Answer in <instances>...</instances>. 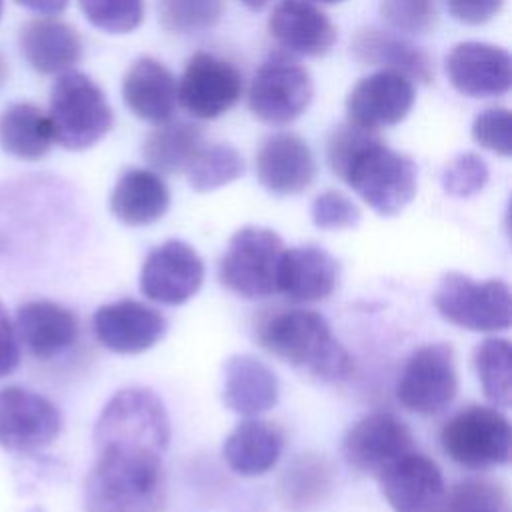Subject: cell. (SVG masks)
<instances>
[{"label": "cell", "instance_id": "obj_15", "mask_svg": "<svg viewBox=\"0 0 512 512\" xmlns=\"http://www.w3.org/2000/svg\"><path fill=\"white\" fill-rule=\"evenodd\" d=\"M394 512H438L446 484L438 464L414 448L374 474Z\"/></svg>", "mask_w": 512, "mask_h": 512}, {"label": "cell", "instance_id": "obj_26", "mask_svg": "<svg viewBox=\"0 0 512 512\" xmlns=\"http://www.w3.org/2000/svg\"><path fill=\"white\" fill-rule=\"evenodd\" d=\"M356 62L378 70H394L412 82L430 84L434 80L432 58L420 46L380 28H360L350 44Z\"/></svg>", "mask_w": 512, "mask_h": 512}, {"label": "cell", "instance_id": "obj_27", "mask_svg": "<svg viewBox=\"0 0 512 512\" xmlns=\"http://www.w3.org/2000/svg\"><path fill=\"white\" fill-rule=\"evenodd\" d=\"M280 394L276 374L250 354H234L222 372V400L228 410L256 418L276 406Z\"/></svg>", "mask_w": 512, "mask_h": 512}, {"label": "cell", "instance_id": "obj_23", "mask_svg": "<svg viewBox=\"0 0 512 512\" xmlns=\"http://www.w3.org/2000/svg\"><path fill=\"white\" fill-rule=\"evenodd\" d=\"M18 44L26 64L46 76H60L74 70L84 48L78 30L56 16L28 20L20 30Z\"/></svg>", "mask_w": 512, "mask_h": 512}, {"label": "cell", "instance_id": "obj_1", "mask_svg": "<svg viewBox=\"0 0 512 512\" xmlns=\"http://www.w3.org/2000/svg\"><path fill=\"white\" fill-rule=\"evenodd\" d=\"M326 160L330 170L380 216L400 214L416 196L414 160L390 148L374 130L348 120L338 124L328 136Z\"/></svg>", "mask_w": 512, "mask_h": 512}, {"label": "cell", "instance_id": "obj_28", "mask_svg": "<svg viewBox=\"0 0 512 512\" xmlns=\"http://www.w3.org/2000/svg\"><path fill=\"white\" fill-rule=\"evenodd\" d=\"M108 206L118 222L126 226H148L168 212L170 190L158 172L128 168L118 176Z\"/></svg>", "mask_w": 512, "mask_h": 512}, {"label": "cell", "instance_id": "obj_30", "mask_svg": "<svg viewBox=\"0 0 512 512\" xmlns=\"http://www.w3.org/2000/svg\"><path fill=\"white\" fill-rule=\"evenodd\" d=\"M54 146L46 112L32 102H14L0 114V148L20 160H40Z\"/></svg>", "mask_w": 512, "mask_h": 512}, {"label": "cell", "instance_id": "obj_19", "mask_svg": "<svg viewBox=\"0 0 512 512\" xmlns=\"http://www.w3.org/2000/svg\"><path fill=\"white\" fill-rule=\"evenodd\" d=\"M412 448L414 438L410 428L388 412L362 416L348 428L342 440L344 460L354 470L372 474Z\"/></svg>", "mask_w": 512, "mask_h": 512}, {"label": "cell", "instance_id": "obj_25", "mask_svg": "<svg viewBox=\"0 0 512 512\" xmlns=\"http://www.w3.org/2000/svg\"><path fill=\"white\" fill-rule=\"evenodd\" d=\"M122 98L134 116L158 126L176 112L178 82L160 60L142 56L122 78Z\"/></svg>", "mask_w": 512, "mask_h": 512}, {"label": "cell", "instance_id": "obj_21", "mask_svg": "<svg viewBox=\"0 0 512 512\" xmlns=\"http://www.w3.org/2000/svg\"><path fill=\"white\" fill-rule=\"evenodd\" d=\"M268 32L284 52L306 58L328 54L338 38L332 20L308 0H280L268 18Z\"/></svg>", "mask_w": 512, "mask_h": 512}, {"label": "cell", "instance_id": "obj_24", "mask_svg": "<svg viewBox=\"0 0 512 512\" xmlns=\"http://www.w3.org/2000/svg\"><path fill=\"white\" fill-rule=\"evenodd\" d=\"M338 284V262L320 246L284 248L276 268V292L292 302H318Z\"/></svg>", "mask_w": 512, "mask_h": 512}, {"label": "cell", "instance_id": "obj_41", "mask_svg": "<svg viewBox=\"0 0 512 512\" xmlns=\"http://www.w3.org/2000/svg\"><path fill=\"white\" fill-rule=\"evenodd\" d=\"M310 218L320 230H346L358 226L360 208L340 190H324L312 200Z\"/></svg>", "mask_w": 512, "mask_h": 512}, {"label": "cell", "instance_id": "obj_37", "mask_svg": "<svg viewBox=\"0 0 512 512\" xmlns=\"http://www.w3.org/2000/svg\"><path fill=\"white\" fill-rule=\"evenodd\" d=\"M78 6L92 26L108 34H128L144 18V0H78Z\"/></svg>", "mask_w": 512, "mask_h": 512}, {"label": "cell", "instance_id": "obj_29", "mask_svg": "<svg viewBox=\"0 0 512 512\" xmlns=\"http://www.w3.org/2000/svg\"><path fill=\"white\" fill-rule=\"evenodd\" d=\"M282 446V432L256 416L246 418L228 434L222 454L232 472L240 476H262L276 466Z\"/></svg>", "mask_w": 512, "mask_h": 512}, {"label": "cell", "instance_id": "obj_35", "mask_svg": "<svg viewBox=\"0 0 512 512\" xmlns=\"http://www.w3.org/2000/svg\"><path fill=\"white\" fill-rule=\"evenodd\" d=\"M224 0H158V22L172 34H200L224 14Z\"/></svg>", "mask_w": 512, "mask_h": 512}, {"label": "cell", "instance_id": "obj_12", "mask_svg": "<svg viewBox=\"0 0 512 512\" xmlns=\"http://www.w3.org/2000/svg\"><path fill=\"white\" fill-rule=\"evenodd\" d=\"M62 430V414L46 396L22 388H0V446L32 454L50 446Z\"/></svg>", "mask_w": 512, "mask_h": 512}, {"label": "cell", "instance_id": "obj_38", "mask_svg": "<svg viewBox=\"0 0 512 512\" xmlns=\"http://www.w3.org/2000/svg\"><path fill=\"white\" fill-rule=\"evenodd\" d=\"M490 178L488 164L476 152L456 154L440 174L442 190L454 198H470L478 194Z\"/></svg>", "mask_w": 512, "mask_h": 512}, {"label": "cell", "instance_id": "obj_22", "mask_svg": "<svg viewBox=\"0 0 512 512\" xmlns=\"http://www.w3.org/2000/svg\"><path fill=\"white\" fill-rule=\"evenodd\" d=\"M18 342L38 360H50L68 350L80 332L78 318L52 300H28L14 316Z\"/></svg>", "mask_w": 512, "mask_h": 512}, {"label": "cell", "instance_id": "obj_7", "mask_svg": "<svg viewBox=\"0 0 512 512\" xmlns=\"http://www.w3.org/2000/svg\"><path fill=\"white\" fill-rule=\"evenodd\" d=\"M440 446L452 462L470 470L508 464L512 450L510 422L494 406H466L442 426Z\"/></svg>", "mask_w": 512, "mask_h": 512}, {"label": "cell", "instance_id": "obj_13", "mask_svg": "<svg viewBox=\"0 0 512 512\" xmlns=\"http://www.w3.org/2000/svg\"><path fill=\"white\" fill-rule=\"evenodd\" d=\"M242 86V74L232 62L212 52H196L178 82V102L190 116L214 120L240 100Z\"/></svg>", "mask_w": 512, "mask_h": 512}, {"label": "cell", "instance_id": "obj_31", "mask_svg": "<svg viewBox=\"0 0 512 512\" xmlns=\"http://www.w3.org/2000/svg\"><path fill=\"white\" fill-rule=\"evenodd\" d=\"M202 146V130L190 122L158 124L142 142V158L158 174L184 172Z\"/></svg>", "mask_w": 512, "mask_h": 512}, {"label": "cell", "instance_id": "obj_45", "mask_svg": "<svg viewBox=\"0 0 512 512\" xmlns=\"http://www.w3.org/2000/svg\"><path fill=\"white\" fill-rule=\"evenodd\" d=\"M244 6H248L250 10H262L264 6H268L272 0H240Z\"/></svg>", "mask_w": 512, "mask_h": 512}, {"label": "cell", "instance_id": "obj_34", "mask_svg": "<svg viewBox=\"0 0 512 512\" xmlns=\"http://www.w3.org/2000/svg\"><path fill=\"white\" fill-rule=\"evenodd\" d=\"M332 486V470L328 462L316 454L298 456L282 476V496L292 508H308L318 504Z\"/></svg>", "mask_w": 512, "mask_h": 512}, {"label": "cell", "instance_id": "obj_11", "mask_svg": "<svg viewBox=\"0 0 512 512\" xmlns=\"http://www.w3.org/2000/svg\"><path fill=\"white\" fill-rule=\"evenodd\" d=\"M458 392L454 350L444 342L416 348L396 384L398 402L416 414L432 416L452 404Z\"/></svg>", "mask_w": 512, "mask_h": 512}, {"label": "cell", "instance_id": "obj_4", "mask_svg": "<svg viewBox=\"0 0 512 512\" xmlns=\"http://www.w3.org/2000/svg\"><path fill=\"white\" fill-rule=\"evenodd\" d=\"M58 188L52 180L26 176L0 186V272L28 262L46 238Z\"/></svg>", "mask_w": 512, "mask_h": 512}, {"label": "cell", "instance_id": "obj_40", "mask_svg": "<svg viewBox=\"0 0 512 512\" xmlns=\"http://www.w3.org/2000/svg\"><path fill=\"white\" fill-rule=\"evenodd\" d=\"M472 140L498 154L508 158L512 154V116L504 106H494L482 110L472 122Z\"/></svg>", "mask_w": 512, "mask_h": 512}, {"label": "cell", "instance_id": "obj_39", "mask_svg": "<svg viewBox=\"0 0 512 512\" xmlns=\"http://www.w3.org/2000/svg\"><path fill=\"white\" fill-rule=\"evenodd\" d=\"M380 14L392 30L402 34H426L438 20L432 0H382Z\"/></svg>", "mask_w": 512, "mask_h": 512}, {"label": "cell", "instance_id": "obj_5", "mask_svg": "<svg viewBox=\"0 0 512 512\" xmlns=\"http://www.w3.org/2000/svg\"><path fill=\"white\" fill-rule=\"evenodd\" d=\"M46 116L54 144L74 152L98 144L114 124L106 94L90 76L78 70H68L56 78Z\"/></svg>", "mask_w": 512, "mask_h": 512}, {"label": "cell", "instance_id": "obj_17", "mask_svg": "<svg viewBox=\"0 0 512 512\" xmlns=\"http://www.w3.org/2000/svg\"><path fill=\"white\" fill-rule=\"evenodd\" d=\"M166 328L164 314L132 298L104 304L92 316L96 340L114 354H142L164 338Z\"/></svg>", "mask_w": 512, "mask_h": 512}, {"label": "cell", "instance_id": "obj_18", "mask_svg": "<svg viewBox=\"0 0 512 512\" xmlns=\"http://www.w3.org/2000/svg\"><path fill=\"white\" fill-rule=\"evenodd\" d=\"M450 84L464 96H502L512 84V58L502 46L488 42H460L446 56Z\"/></svg>", "mask_w": 512, "mask_h": 512}, {"label": "cell", "instance_id": "obj_49", "mask_svg": "<svg viewBox=\"0 0 512 512\" xmlns=\"http://www.w3.org/2000/svg\"><path fill=\"white\" fill-rule=\"evenodd\" d=\"M2 8H4V0H0V16H2Z\"/></svg>", "mask_w": 512, "mask_h": 512}, {"label": "cell", "instance_id": "obj_9", "mask_svg": "<svg viewBox=\"0 0 512 512\" xmlns=\"http://www.w3.org/2000/svg\"><path fill=\"white\" fill-rule=\"evenodd\" d=\"M434 306L438 314L464 330L498 332L506 330L512 320V294L502 280L478 282L460 272L442 276Z\"/></svg>", "mask_w": 512, "mask_h": 512}, {"label": "cell", "instance_id": "obj_32", "mask_svg": "<svg viewBox=\"0 0 512 512\" xmlns=\"http://www.w3.org/2000/svg\"><path fill=\"white\" fill-rule=\"evenodd\" d=\"M472 364L486 400L494 408L512 402V350L504 338L482 340L472 354Z\"/></svg>", "mask_w": 512, "mask_h": 512}, {"label": "cell", "instance_id": "obj_47", "mask_svg": "<svg viewBox=\"0 0 512 512\" xmlns=\"http://www.w3.org/2000/svg\"><path fill=\"white\" fill-rule=\"evenodd\" d=\"M308 2H312V4H340L344 0H308Z\"/></svg>", "mask_w": 512, "mask_h": 512}, {"label": "cell", "instance_id": "obj_46", "mask_svg": "<svg viewBox=\"0 0 512 512\" xmlns=\"http://www.w3.org/2000/svg\"><path fill=\"white\" fill-rule=\"evenodd\" d=\"M6 76H8V62H6V58L0 54V86L6 82Z\"/></svg>", "mask_w": 512, "mask_h": 512}, {"label": "cell", "instance_id": "obj_48", "mask_svg": "<svg viewBox=\"0 0 512 512\" xmlns=\"http://www.w3.org/2000/svg\"><path fill=\"white\" fill-rule=\"evenodd\" d=\"M28 512H44L42 508H32V510H28Z\"/></svg>", "mask_w": 512, "mask_h": 512}, {"label": "cell", "instance_id": "obj_33", "mask_svg": "<svg viewBox=\"0 0 512 512\" xmlns=\"http://www.w3.org/2000/svg\"><path fill=\"white\" fill-rule=\"evenodd\" d=\"M244 158L230 144L200 146L184 168L186 180L196 192L218 190L244 174Z\"/></svg>", "mask_w": 512, "mask_h": 512}, {"label": "cell", "instance_id": "obj_43", "mask_svg": "<svg viewBox=\"0 0 512 512\" xmlns=\"http://www.w3.org/2000/svg\"><path fill=\"white\" fill-rule=\"evenodd\" d=\"M20 364V342L14 322L0 302V378L12 374Z\"/></svg>", "mask_w": 512, "mask_h": 512}, {"label": "cell", "instance_id": "obj_14", "mask_svg": "<svg viewBox=\"0 0 512 512\" xmlns=\"http://www.w3.org/2000/svg\"><path fill=\"white\" fill-rule=\"evenodd\" d=\"M204 282V262L182 240H166L152 248L140 268V292L158 304L180 306L188 302Z\"/></svg>", "mask_w": 512, "mask_h": 512}, {"label": "cell", "instance_id": "obj_2", "mask_svg": "<svg viewBox=\"0 0 512 512\" xmlns=\"http://www.w3.org/2000/svg\"><path fill=\"white\" fill-rule=\"evenodd\" d=\"M96 454L84 480L86 512L164 510L168 490L160 454L128 446H102Z\"/></svg>", "mask_w": 512, "mask_h": 512}, {"label": "cell", "instance_id": "obj_6", "mask_svg": "<svg viewBox=\"0 0 512 512\" xmlns=\"http://www.w3.org/2000/svg\"><path fill=\"white\" fill-rule=\"evenodd\" d=\"M92 438L94 448L128 446L162 456L170 444V418L152 390L122 388L104 404Z\"/></svg>", "mask_w": 512, "mask_h": 512}, {"label": "cell", "instance_id": "obj_42", "mask_svg": "<svg viewBox=\"0 0 512 512\" xmlns=\"http://www.w3.org/2000/svg\"><path fill=\"white\" fill-rule=\"evenodd\" d=\"M446 6L454 20L468 26H480L502 10L504 0H446Z\"/></svg>", "mask_w": 512, "mask_h": 512}, {"label": "cell", "instance_id": "obj_8", "mask_svg": "<svg viewBox=\"0 0 512 512\" xmlns=\"http://www.w3.org/2000/svg\"><path fill=\"white\" fill-rule=\"evenodd\" d=\"M282 238L262 226H244L232 234L218 262V280L232 294L254 300L276 292V268Z\"/></svg>", "mask_w": 512, "mask_h": 512}, {"label": "cell", "instance_id": "obj_10", "mask_svg": "<svg viewBox=\"0 0 512 512\" xmlns=\"http://www.w3.org/2000/svg\"><path fill=\"white\" fill-rule=\"evenodd\" d=\"M314 86L310 72L284 52L270 54L248 88L250 112L268 126H288L310 106Z\"/></svg>", "mask_w": 512, "mask_h": 512}, {"label": "cell", "instance_id": "obj_36", "mask_svg": "<svg viewBox=\"0 0 512 512\" xmlns=\"http://www.w3.org/2000/svg\"><path fill=\"white\" fill-rule=\"evenodd\" d=\"M506 492L488 478H466L442 498L438 512H506Z\"/></svg>", "mask_w": 512, "mask_h": 512}, {"label": "cell", "instance_id": "obj_16", "mask_svg": "<svg viewBox=\"0 0 512 512\" xmlns=\"http://www.w3.org/2000/svg\"><path fill=\"white\" fill-rule=\"evenodd\" d=\"M416 100L414 82L394 70H376L360 78L346 96V120L378 132L400 124Z\"/></svg>", "mask_w": 512, "mask_h": 512}, {"label": "cell", "instance_id": "obj_44", "mask_svg": "<svg viewBox=\"0 0 512 512\" xmlns=\"http://www.w3.org/2000/svg\"><path fill=\"white\" fill-rule=\"evenodd\" d=\"M16 2L40 16H58L66 10L70 0H16Z\"/></svg>", "mask_w": 512, "mask_h": 512}, {"label": "cell", "instance_id": "obj_20", "mask_svg": "<svg viewBox=\"0 0 512 512\" xmlns=\"http://www.w3.org/2000/svg\"><path fill=\"white\" fill-rule=\"evenodd\" d=\"M256 178L276 196H294L310 188L316 178V160L306 140L292 132L268 136L256 152Z\"/></svg>", "mask_w": 512, "mask_h": 512}, {"label": "cell", "instance_id": "obj_3", "mask_svg": "<svg viewBox=\"0 0 512 512\" xmlns=\"http://www.w3.org/2000/svg\"><path fill=\"white\" fill-rule=\"evenodd\" d=\"M262 348L272 356L324 382L352 376L354 360L336 340L324 316L312 310H284L266 320L258 332Z\"/></svg>", "mask_w": 512, "mask_h": 512}]
</instances>
